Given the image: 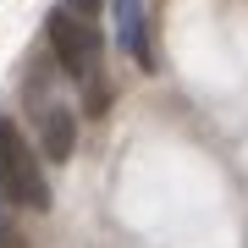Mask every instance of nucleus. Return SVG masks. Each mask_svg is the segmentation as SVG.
<instances>
[{"mask_svg":"<svg viewBox=\"0 0 248 248\" xmlns=\"http://www.w3.org/2000/svg\"><path fill=\"white\" fill-rule=\"evenodd\" d=\"M0 248H28V237H22L11 221H0Z\"/></svg>","mask_w":248,"mask_h":248,"instance_id":"nucleus-6","label":"nucleus"},{"mask_svg":"<svg viewBox=\"0 0 248 248\" xmlns=\"http://www.w3.org/2000/svg\"><path fill=\"white\" fill-rule=\"evenodd\" d=\"M72 143H78V127H72V110L50 105V110H45V155H50V160H66V155H72Z\"/></svg>","mask_w":248,"mask_h":248,"instance_id":"nucleus-4","label":"nucleus"},{"mask_svg":"<svg viewBox=\"0 0 248 248\" xmlns=\"http://www.w3.org/2000/svg\"><path fill=\"white\" fill-rule=\"evenodd\" d=\"M0 193L28 204V210H45L50 204V187H45V171H39V155L11 122H0Z\"/></svg>","mask_w":248,"mask_h":248,"instance_id":"nucleus-1","label":"nucleus"},{"mask_svg":"<svg viewBox=\"0 0 248 248\" xmlns=\"http://www.w3.org/2000/svg\"><path fill=\"white\" fill-rule=\"evenodd\" d=\"M50 50L61 55V66L72 72V78H89L94 61H99V39L89 22H78L72 11H55L50 17Z\"/></svg>","mask_w":248,"mask_h":248,"instance_id":"nucleus-2","label":"nucleus"},{"mask_svg":"<svg viewBox=\"0 0 248 248\" xmlns=\"http://www.w3.org/2000/svg\"><path fill=\"white\" fill-rule=\"evenodd\" d=\"M66 11H72V17H78V22H89V28H94V17H99V11H105V0H72Z\"/></svg>","mask_w":248,"mask_h":248,"instance_id":"nucleus-5","label":"nucleus"},{"mask_svg":"<svg viewBox=\"0 0 248 248\" xmlns=\"http://www.w3.org/2000/svg\"><path fill=\"white\" fill-rule=\"evenodd\" d=\"M110 17H116V39H122V50L133 55L138 66H155V55H149V28H143V0H110Z\"/></svg>","mask_w":248,"mask_h":248,"instance_id":"nucleus-3","label":"nucleus"}]
</instances>
